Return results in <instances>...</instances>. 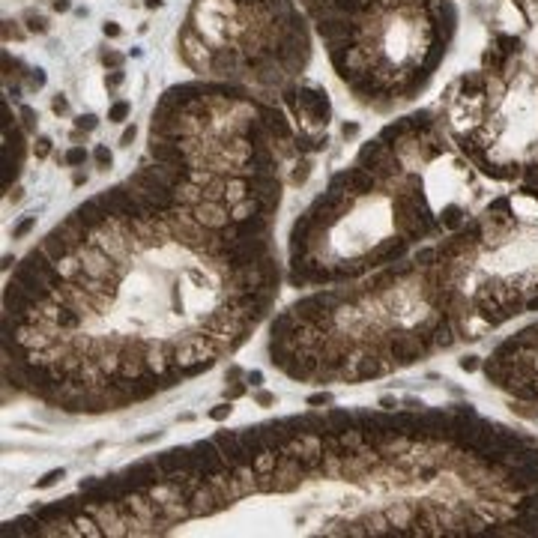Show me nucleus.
Returning a JSON list of instances; mask_svg holds the SVG:
<instances>
[{
    "instance_id": "1",
    "label": "nucleus",
    "mask_w": 538,
    "mask_h": 538,
    "mask_svg": "<svg viewBox=\"0 0 538 538\" xmlns=\"http://www.w3.org/2000/svg\"><path fill=\"white\" fill-rule=\"evenodd\" d=\"M341 84L371 111L413 102L449 51L451 0H329L308 12Z\"/></svg>"
},
{
    "instance_id": "2",
    "label": "nucleus",
    "mask_w": 538,
    "mask_h": 538,
    "mask_svg": "<svg viewBox=\"0 0 538 538\" xmlns=\"http://www.w3.org/2000/svg\"><path fill=\"white\" fill-rule=\"evenodd\" d=\"M197 78L278 96L311 63V30L296 0H194L176 33Z\"/></svg>"
},
{
    "instance_id": "3",
    "label": "nucleus",
    "mask_w": 538,
    "mask_h": 538,
    "mask_svg": "<svg viewBox=\"0 0 538 538\" xmlns=\"http://www.w3.org/2000/svg\"><path fill=\"white\" fill-rule=\"evenodd\" d=\"M278 99L284 105V111L290 114L293 126H299V132H326V126L332 120V102L326 87L299 78L293 84L278 93Z\"/></svg>"
},
{
    "instance_id": "4",
    "label": "nucleus",
    "mask_w": 538,
    "mask_h": 538,
    "mask_svg": "<svg viewBox=\"0 0 538 538\" xmlns=\"http://www.w3.org/2000/svg\"><path fill=\"white\" fill-rule=\"evenodd\" d=\"M3 135H6L3 158H6V186H9V180L21 171V156H24V132L18 129L15 117H9V108H6V129H3Z\"/></svg>"
},
{
    "instance_id": "5",
    "label": "nucleus",
    "mask_w": 538,
    "mask_h": 538,
    "mask_svg": "<svg viewBox=\"0 0 538 538\" xmlns=\"http://www.w3.org/2000/svg\"><path fill=\"white\" fill-rule=\"evenodd\" d=\"M308 176H311V156L302 153V156L290 165V176H287V183H290V186H302Z\"/></svg>"
},
{
    "instance_id": "6",
    "label": "nucleus",
    "mask_w": 538,
    "mask_h": 538,
    "mask_svg": "<svg viewBox=\"0 0 538 538\" xmlns=\"http://www.w3.org/2000/svg\"><path fill=\"white\" fill-rule=\"evenodd\" d=\"M45 87V72L42 69H27V75H24V90L27 93H36V90Z\"/></svg>"
},
{
    "instance_id": "7",
    "label": "nucleus",
    "mask_w": 538,
    "mask_h": 538,
    "mask_svg": "<svg viewBox=\"0 0 538 538\" xmlns=\"http://www.w3.org/2000/svg\"><path fill=\"white\" fill-rule=\"evenodd\" d=\"M84 162H87V150H84L81 144L69 147L66 156H63V165H69V168H78V165H84Z\"/></svg>"
},
{
    "instance_id": "8",
    "label": "nucleus",
    "mask_w": 538,
    "mask_h": 538,
    "mask_svg": "<svg viewBox=\"0 0 538 538\" xmlns=\"http://www.w3.org/2000/svg\"><path fill=\"white\" fill-rule=\"evenodd\" d=\"M129 111H132V105L129 102H114L111 105V111H108V123H123L126 117H129Z\"/></svg>"
},
{
    "instance_id": "9",
    "label": "nucleus",
    "mask_w": 538,
    "mask_h": 538,
    "mask_svg": "<svg viewBox=\"0 0 538 538\" xmlns=\"http://www.w3.org/2000/svg\"><path fill=\"white\" fill-rule=\"evenodd\" d=\"M93 158H96V165H99L102 171H108V168H111V162H114V156H111V150H108L105 144H99V147L93 150Z\"/></svg>"
},
{
    "instance_id": "10",
    "label": "nucleus",
    "mask_w": 538,
    "mask_h": 538,
    "mask_svg": "<svg viewBox=\"0 0 538 538\" xmlns=\"http://www.w3.org/2000/svg\"><path fill=\"white\" fill-rule=\"evenodd\" d=\"M33 227H36V215H27L24 222H18V225L12 227V240H21V236H27Z\"/></svg>"
},
{
    "instance_id": "11",
    "label": "nucleus",
    "mask_w": 538,
    "mask_h": 538,
    "mask_svg": "<svg viewBox=\"0 0 538 538\" xmlns=\"http://www.w3.org/2000/svg\"><path fill=\"white\" fill-rule=\"evenodd\" d=\"M511 413H517V416H523V419H538V407L521 401V404H511Z\"/></svg>"
},
{
    "instance_id": "12",
    "label": "nucleus",
    "mask_w": 538,
    "mask_h": 538,
    "mask_svg": "<svg viewBox=\"0 0 538 538\" xmlns=\"http://www.w3.org/2000/svg\"><path fill=\"white\" fill-rule=\"evenodd\" d=\"M60 479H63V469H51V472H45V475H42V479L36 482V487H39V490H45V487L57 485Z\"/></svg>"
},
{
    "instance_id": "13",
    "label": "nucleus",
    "mask_w": 538,
    "mask_h": 538,
    "mask_svg": "<svg viewBox=\"0 0 538 538\" xmlns=\"http://www.w3.org/2000/svg\"><path fill=\"white\" fill-rule=\"evenodd\" d=\"M96 126H99V120H96L93 114H81V117L75 120V129H78V132H93Z\"/></svg>"
},
{
    "instance_id": "14",
    "label": "nucleus",
    "mask_w": 538,
    "mask_h": 538,
    "mask_svg": "<svg viewBox=\"0 0 538 538\" xmlns=\"http://www.w3.org/2000/svg\"><path fill=\"white\" fill-rule=\"evenodd\" d=\"M245 389H248V383H236V380H230V386L225 389V398H227V401L243 398V395H245Z\"/></svg>"
},
{
    "instance_id": "15",
    "label": "nucleus",
    "mask_w": 538,
    "mask_h": 538,
    "mask_svg": "<svg viewBox=\"0 0 538 538\" xmlns=\"http://www.w3.org/2000/svg\"><path fill=\"white\" fill-rule=\"evenodd\" d=\"M230 410H233V407H230V401H227V404H218V407H212V410H209V419H212V422H225V419L230 416Z\"/></svg>"
},
{
    "instance_id": "16",
    "label": "nucleus",
    "mask_w": 538,
    "mask_h": 538,
    "mask_svg": "<svg viewBox=\"0 0 538 538\" xmlns=\"http://www.w3.org/2000/svg\"><path fill=\"white\" fill-rule=\"evenodd\" d=\"M102 63L108 66V69H120V66H123V54H117V51H105V54H102Z\"/></svg>"
},
{
    "instance_id": "17",
    "label": "nucleus",
    "mask_w": 538,
    "mask_h": 538,
    "mask_svg": "<svg viewBox=\"0 0 538 538\" xmlns=\"http://www.w3.org/2000/svg\"><path fill=\"white\" fill-rule=\"evenodd\" d=\"M33 153H36V158H45L48 153H51V138H36Z\"/></svg>"
},
{
    "instance_id": "18",
    "label": "nucleus",
    "mask_w": 538,
    "mask_h": 538,
    "mask_svg": "<svg viewBox=\"0 0 538 538\" xmlns=\"http://www.w3.org/2000/svg\"><path fill=\"white\" fill-rule=\"evenodd\" d=\"M3 36L6 39H24V30L18 27L15 21H3Z\"/></svg>"
},
{
    "instance_id": "19",
    "label": "nucleus",
    "mask_w": 538,
    "mask_h": 538,
    "mask_svg": "<svg viewBox=\"0 0 538 538\" xmlns=\"http://www.w3.org/2000/svg\"><path fill=\"white\" fill-rule=\"evenodd\" d=\"M120 84H123V72L120 69H111L108 75H105V87L108 90H117Z\"/></svg>"
},
{
    "instance_id": "20",
    "label": "nucleus",
    "mask_w": 538,
    "mask_h": 538,
    "mask_svg": "<svg viewBox=\"0 0 538 538\" xmlns=\"http://www.w3.org/2000/svg\"><path fill=\"white\" fill-rule=\"evenodd\" d=\"M332 404V395L329 392H317V395H311L308 398V407H329Z\"/></svg>"
},
{
    "instance_id": "21",
    "label": "nucleus",
    "mask_w": 538,
    "mask_h": 538,
    "mask_svg": "<svg viewBox=\"0 0 538 538\" xmlns=\"http://www.w3.org/2000/svg\"><path fill=\"white\" fill-rule=\"evenodd\" d=\"M21 117H24V129H27V132H33V129H36V111H33V108H21Z\"/></svg>"
},
{
    "instance_id": "22",
    "label": "nucleus",
    "mask_w": 538,
    "mask_h": 538,
    "mask_svg": "<svg viewBox=\"0 0 538 538\" xmlns=\"http://www.w3.org/2000/svg\"><path fill=\"white\" fill-rule=\"evenodd\" d=\"M51 111H54V114H66V111H69L66 96H60V93H57V96H54V102H51Z\"/></svg>"
},
{
    "instance_id": "23",
    "label": "nucleus",
    "mask_w": 538,
    "mask_h": 538,
    "mask_svg": "<svg viewBox=\"0 0 538 538\" xmlns=\"http://www.w3.org/2000/svg\"><path fill=\"white\" fill-rule=\"evenodd\" d=\"M30 30H36V33H45L48 30V21L42 15H30Z\"/></svg>"
},
{
    "instance_id": "24",
    "label": "nucleus",
    "mask_w": 538,
    "mask_h": 538,
    "mask_svg": "<svg viewBox=\"0 0 538 538\" xmlns=\"http://www.w3.org/2000/svg\"><path fill=\"white\" fill-rule=\"evenodd\" d=\"M245 383H248L251 389H261L263 386V374L261 371H248V374H245Z\"/></svg>"
},
{
    "instance_id": "25",
    "label": "nucleus",
    "mask_w": 538,
    "mask_h": 538,
    "mask_svg": "<svg viewBox=\"0 0 538 538\" xmlns=\"http://www.w3.org/2000/svg\"><path fill=\"white\" fill-rule=\"evenodd\" d=\"M479 368V356H464L461 359V371H475Z\"/></svg>"
},
{
    "instance_id": "26",
    "label": "nucleus",
    "mask_w": 538,
    "mask_h": 538,
    "mask_svg": "<svg viewBox=\"0 0 538 538\" xmlns=\"http://www.w3.org/2000/svg\"><path fill=\"white\" fill-rule=\"evenodd\" d=\"M254 401H257L261 407H269V404H275V395H272V392H257Z\"/></svg>"
},
{
    "instance_id": "27",
    "label": "nucleus",
    "mask_w": 538,
    "mask_h": 538,
    "mask_svg": "<svg viewBox=\"0 0 538 538\" xmlns=\"http://www.w3.org/2000/svg\"><path fill=\"white\" fill-rule=\"evenodd\" d=\"M102 30H105V36H111V39H117V36H120V24H117V21H108V24H105Z\"/></svg>"
},
{
    "instance_id": "28",
    "label": "nucleus",
    "mask_w": 538,
    "mask_h": 538,
    "mask_svg": "<svg viewBox=\"0 0 538 538\" xmlns=\"http://www.w3.org/2000/svg\"><path fill=\"white\" fill-rule=\"evenodd\" d=\"M135 135H138V129H135V126H129V129H126V132H123L120 144H123V147H129V144H132V141H135Z\"/></svg>"
},
{
    "instance_id": "29",
    "label": "nucleus",
    "mask_w": 538,
    "mask_h": 538,
    "mask_svg": "<svg viewBox=\"0 0 538 538\" xmlns=\"http://www.w3.org/2000/svg\"><path fill=\"white\" fill-rule=\"evenodd\" d=\"M380 407H383V410H386V413H392V410L398 407V401L392 398V395H383V398H380Z\"/></svg>"
},
{
    "instance_id": "30",
    "label": "nucleus",
    "mask_w": 538,
    "mask_h": 538,
    "mask_svg": "<svg viewBox=\"0 0 538 538\" xmlns=\"http://www.w3.org/2000/svg\"><path fill=\"white\" fill-rule=\"evenodd\" d=\"M341 135H344V138H356V135H359V126H356V123H350V126H344V129H341Z\"/></svg>"
},
{
    "instance_id": "31",
    "label": "nucleus",
    "mask_w": 538,
    "mask_h": 538,
    "mask_svg": "<svg viewBox=\"0 0 538 538\" xmlns=\"http://www.w3.org/2000/svg\"><path fill=\"white\" fill-rule=\"evenodd\" d=\"M51 6H54V12H66L69 9V0H54Z\"/></svg>"
},
{
    "instance_id": "32",
    "label": "nucleus",
    "mask_w": 538,
    "mask_h": 538,
    "mask_svg": "<svg viewBox=\"0 0 538 538\" xmlns=\"http://www.w3.org/2000/svg\"><path fill=\"white\" fill-rule=\"evenodd\" d=\"M144 6H147V9H158V6H162V0H147Z\"/></svg>"
}]
</instances>
